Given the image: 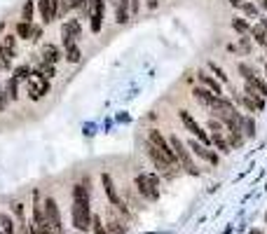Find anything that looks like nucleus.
<instances>
[{"instance_id": "nucleus-21", "label": "nucleus", "mask_w": 267, "mask_h": 234, "mask_svg": "<svg viewBox=\"0 0 267 234\" xmlns=\"http://www.w3.org/2000/svg\"><path fill=\"white\" fill-rule=\"evenodd\" d=\"M64 54H61V49L56 47V45H45L43 47V61H49V64L56 66V61L61 59Z\"/></svg>"}, {"instance_id": "nucleus-36", "label": "nucleus", "mask_w": 267, "mask_h": 234, "mask_svg": "<svg viewBox=\"0 0 267 234\" xmlns=\"http://www.w3.org/2000/svg\"><path fill=\"white\" fill-rule=\"evenodd\" d=\"M242 12H244L246 17H258L260 7H258L256 2H244V5H242Z\"/></svg>"}, {"instance_id": "nucleus-24", "label": "nucleus", "mask_w": 267, "mask_h": 234, "mask_svg": "<svg viewBox=\"0 0 267 234\" xmlns=\"http://www.w3.org/2000/svg\"><path fill=\"white\" fill-rule=\"evenodd\" d=\"M66 52H64V56H66V61L68 64H77L80 59H82V52H80V47L77 45H68V47H64Z\"/></svg>"}, {"instance_id": "nucleus-31", "label": "nucleus", "mask_w": 267, "mask_h": 234, "mask_svg": "<svg viewBox=\"0 0 267 234\" xmlns=\"http://www.w3.org/2000/svg\"><path fill=\"white\" fill-rule=\"evenodd\" d=\"M38 70H40L47 80H52L54 75H56V66L49 64V61H40V68H38Z\"/></svg>"}, {"instance_id": "nucleus-5", "label": "nucleus", "mask_w": 267, "mask_h": 234, "mask_svg": "<svg viewBox=\"0 0 267 234\" xmlns=\"http://www.w3.org/2000/svg\"><path fill=\"white\" fill-rule=\"evenodd\" d=\"M148 143H152L155 148L160 150L162 157L169 162L171 166H178V160H176V155H173V148H171L169 139H164V136H162L160 129H150V131H148Z\"/></svg>"}, {"instance_id": "nucleus-44", "label": "nucleus", "mask_w": 267, "mask_h": 234, "mask_svg": "<svg viewBox=\"0 0 267 234\" xmlns=\"http://www.w3.org/2000/svg\"><path fill=\"white\" fill-rule=\"evenodd\" d=\"M129 7H131V14H139L141 2H139V0H129Z\"/></svg>"}, {"instance_id": "nucleus-22", "label": "nucleus", "mask_w": 267, "mask_h": 234, "mask_svg": "<svg viewBox=\"0 0 267 234\" xmlns=\"http://www.w3.org/2000/svg\"><path fill=\"white\" fill-rule=\"evenodd\" d=\"M232 98H235V103H239V106H244L246 110H248V113H258V108H256V103H253V101H251V98H248V96L246 94H242V92H232Z\"/></svg>"}, {"instance_id": "nucleus-8", "label": "nucleus", "mask_w": 267, "mask_h": 234, "mask_svg": "<svg viewBox=\"0 0 267 234\" xmlns=\"http://www.w3.org/2000/svg\"><path fill=\"white\" fill-rule=\"evenodd\" d=\"M45 215H47V220H49V225H52L54 234H64V225H61V211H59V204H56V199H52V197H45Z\"/></svg>"}, {"instance_id": "nucleus-18", "label": "nucleus", "mask_w": 267, "mask_h": 234, "mask_svg": "<svg viewBox=\"0 0 267 234\" xmlns=\"http://www.w3.org/2000/svg\"><path fill=\"white\" fill-rule=\"evenodd\" d=\"M239 131L244 134L246 139H253V136H256V119H253V115H242Z\"/></svg>"}, {"instance_id": "nucleus-25", "label": "nucleus", "mask_w": 267, "mask_h": 234, "mask_svg": "<svg viewBox=\"0 0 267 234\" xmlns=\"http://www.w3.org/2000/svg\"><path fill=\"white\" fill-rule=\"evenodd\" d=\"M0 227H2V234H17V225L7 213H0Z\"/></svg>"}, {"instance_id": "nucleus-41", "label": "nucleus", "mask_w": 267, "mask_h": 234, "mask_svg": "<svg viewBox=\"0 0 267 234\" xmlns=\"http://www.w3.org/2000/svg\"><path fill=\"white\" fill-rule=\"evenodd\" d=\"M237 49H239V52H244V54H248V52H251V40H248V38H242L239 45H237Z\"/></svg>"}, {"instance_id": "nucleus-20", "label": "nucleus", "mask_w": 267, "mask_h": 234, "mask_svg": "<svg viewBox=\"0 0 267 234\" xmlns=\"http://www.w3.org/2000/svg\"><path fill=\"white\" fill-rule=\"evenodd\" d=\"M129 17H131V12H129V0H120L118 5H115V22L127 23Z\"/></svg>"}, {"instance_id": "nucleus-29", "label": "nucleus", "mask_w": 267, "mask_h": 234, "mask_svg": "<svg viewBox=\"0 0 267 234\" xmlns=\"http://www.w3.org/2000/svg\"><path fill=\"white\" fill-rule=\"evenodd\" d=\"M237 68H239V73H242V77H244L246 82H253V80H256V77H258L256 68H251V66H248V64H239V66H237Z\"/></svg>"}, {"instance_id": "nucleus-51", "label": "nucleus", "mask_w": 267, "mask_h": 234, "mask_svg": "<svg viewBox=\"0 0 267 234\" xmlns=\"http://www.w3.org/2000/svg\"><path fill=\"white\" fill-rule=\"evenodd\" d=\"M265 75H267V64H265Z\"/></svg>"}, {"instance_id": "nucleus-46", "label": "nucleus", "mask_w": 267, "mask_h": 234, "mask_svg": "<svg viewBox=\"0 0 267 234\" xmlns=\"http://www.w3.org/2000/svg\"><path fill=\"white\" fill-rule=\"evenodd\" d=\"M157 5H160V0H146V7L148 10H157Z\"/></svg>"}, {"instance_id": "nucleus-17", "label": "nucleus", "mask_w": 267, "mask_h": 234, "mask_svg": "<svg viewBox=\"0 0 267 234\" xmlns=\"http://www.w3.org/2000/svg\"><path fill=\"white\" fill-rule=\"evenodd\" d=\"M248 35H253V40H256L258 45H263V47H267V22L263 19V22H258L256 26H251V33Z\"/></svg>"}, {"instance_id": "nucleus-47", "label": "nucleus", "mask_w": 267, "mask_h": 234, "mask_svg": "<svg viewBox=\"0 0 267 234\" xmlns=\"http://www.w3.org/2000/svg\"><path fill=\"white\" fill-rule=\"evenodd\" d=\"M230 5H232V7H242V5H244V0H230Z\"/></svg>"}, {"instance_id": "nucleus-12", "label": "nucleus", "mask_w": 267, "mask_h": 234, "mask_svg": "<svg viewBox=\"0 0 267 234\" xmlns=\"http://www.w3.org/2000/svg\"><path fill=\"white\" fill-rule=\"evenodd\" d=\"M59 5H61V0H40V17H43L45 23L54 22L56 17H59Z\"/></svg>"}, {"instance_id": "nucleus-10", "label": "nucleus", "mask_w": 267, "mask_h": 234, "mask_svg": "<svg viewBox=\"0 0 267 234\" xmlns=\"http://www.w3.org/2000/svg\"><path fill=\"white\" fill-rule=\"evenodd\" d=\"M82 35V28H80V22L77 19H68V22L61 26V43L64 47L68 45H77V38Z\"/></svg>"}, {"instance_id": "nucleus-52", "label": "nucleus", "mask_w": 267, "mask_h": 234, "mask_svg": "<svg viewBox=\"0 0 267 234\" xmlns=\"http://www.w3.org/2000/svg\"><path fill=\"white\" fill-rule=\"evenodd\" d=\"M265 223H267V213H265Z\"/></svg>"}, {"instance_id": "nucleus-48", "label": "nucleus", "mask_w": 267, "mask_h": 234, "mask_svg": "<svg viewBox=\"0 0 267 234\" xmlns=\"http://www.w3.org/2000/svg\"><path fill=\"white\" fill-rule=\"evenodd\" d=\"M260 7H263V10H267V0H260Z\"/></svg>"}, {"instance_id": "nucleus-9", "label": "nucleus", "mask_w": 267, "mask_h": 234, "mask_svg": "<svg viewBox=\"0 0 267 234\" xmlns=\"http://www.w3.org/2000/svg\"><path fill=\"white\" fill-rule=\"evenodd\" d=\"M101 183H103V192H106L108 202L113 204V206H118L120 211H124V213H127V204H124L122 199H120L118 187H115V183H113V176H110V173H103V176H101Z\"/></svg>"}, {"instance_id": "nucleus-27", "label": "nucleus", "mask_w": 267, "mask_h": 234, "mask_svg": "<svg viewBox=\"0 0 267 234\" xmlns=\"http://www.w3.org/2000/svg\"><path fill=\"white\" fill-rule=\"evenodd\" d=\"M227 134H230V145H232V148H242V145H244L246 136L239 131V129H230Z\"/></svg>"}, {"instance_id": "nucleus-19", "label": "nucleus", "mask_w": 267, "mask_h": 234, "mask_svg": "<svg viewBox=\"0 0 267 234\" xmlns=\"http://www.w3.org/2000/svg\"><path fill=\"white\" fill-rule=\"evenodd\" d=\"M211 145L220 150V155H230L232 152V145H230V140L225 139V134H211Z\"/></svg>"}, {"instance_id": "nucleus-26", "label": "nucleus", "mask_w": 267, "mask_h": 234, "mask_svg": "<svg viewBox=\"0 0 267 234\" xmlns=\"http://www.w3.org/2000/svg\"><path fill=\"white\" fill-rule=\"evenodd\" d=\"M232 28H235L239 35H248V33H251V26H248V22H246V19H242V17H235V19H232Z\"/></svg>"}, {"instance_id": "nucleus-28", "label": "nucleus", "mask_w": 267, "mask_h": 234, "mask_svg": "<svg viewBox=\"0 0 267 234\" xmlns=\"http://www.w3.org/2000/svg\"><path fill=\"white\" fill-rule=\"evenodd\" d=\"M12 56H14V52H10V49H5L2 45H0V70H7L12 66Z\"/></svg>"}, {"instance_id": "nucleus-16", "label": "nucleus", "mask_w": 267, "mask_h": 234, "mask_svg": "<svg viewBox=\"0 0 267 234\" xmlns=\"http://www.w3.org/2000/svg\"><path fill=\"white\" fill-rule=\"evenodd\" d=\"M197 80H199L209 92H214L216 96H223V87H220V82H218L216 77H211L209 73H202V70H199V73H197Z\"/></svg>"}, {"instance_id": "nucleus-38", "label": "nucleus", "mask_w": 267, "mask_h": 234, "mask_svg": "<svg viewBox=\"0 0 267 234\" xmlns=\"http://www.w3.org/2000/svg\"><path fill=\"white\" fill-rule=\"evenodd\" d=\"M10 101H12V98H10V94H7V89L2 87V89H0V113L10 106Z\"/></svg>"}, {"instance_id": "nucleus-23", "label": "nucleus", "mask_w": 267, "mask_h": 234, "mask_svg": "<svg viewBox=\"0 0 267 234\" xmlns=\"http://www.w3.org/2000/svg\"><path fill=\"white\" fill-rule=\"evenodd\" d=\"M14 35H17V38H22V40H31V35H33V23L19 22V23H17V28H14Z\"/></svg>"}, {"instance_id": "nucleus-50", "label": "nucleus", "mask_w": 267, "mask_h": 234, "mask_svg": "<svg viewBox=\"0 0 267 234\" xmlns=\"http://www.w3.org/2000/svg\"><path fill=\"white\" fill-rule=\"evenodd\" d=\"M113 2H115V5H118V2H120V0H113Z\"/></svg>"}, {"instance_id": "nucleus-40", "label": "nucleus", "mask_w": 267, "mask_h": 234, "mask_svg": "<svg viewBox=\"0 0 267 234\" xmlns=\"http://www.w3.org/2000/svg\"><path fill=\"white\" fill-rule=\"evenodd\" d=\"M253 85L258 87V92H260V94H263V96H267V82H265V80H263V77H260V75H258L256 80H253Z\"/></svg>"}, {"instance_id": "nucleus-11", "label": "nucleus", "mask_w": 267, "mask_h": 234, "mask_svg": "<svg viewBox=\"0 0 267 234\" xmlns=\"http://www.w3.org/2000/svg\"><path fill=\"white\" fill-rule=\"evenodd\" d=\"M188 148L193 150L199 160L209 162V164H218V162H220V155H218V152H214V150H211V145H204V143H199V140H190V143H188Z\"/></svg>"}, {"instance_id": "nucleus-32", "label": "nucleus", "mask_w": 267, "mask_h": 234, "mask_svg": "<svg viewBox=\"0 0 267 234\" xmlns=\"http://www.w3.org/2000/svg\"><path fill=\"white\" fill-rule=\"evenodd\" d=\"M106 234H127V227L122 223H115V220H113V223L106 225Z\"/></svg>"}, {"instance_id": "nucleus-37", "label": "nucleus", "mask_w": 267, "mask_h": 234, "mask_svg": "<svg viewBox=\"0 0 267 234\" xmlns=\"http://www.w3.org/2000/svg\"><path fill=\"white\" fill-rule=\"evenodd\" d=\"M92 230H94V234H106V225H103V220L98 215L92 218Z\"/></svg>"}, {"instance_id": "nucleus-3", "label": "nucleus", "mask_w": 267, "mask_h": 234, "mask_svg": "<svg viewBox=\"0 0 267 234\" xmlns=\"http://www.w3.org/2000/svg\"><path fill=\"white\" fill-rule=\"evenodd\" d=\"M136 190L143 199H148V202H157L160 199V178L157 176H152V173H136Z\"/></svg>"}, {"instance_id": "nucleus-35", "label": "nucleus", "mask_w": 267, "mask_h": 234, "mask_svg": "<svg viewBox=\"0 0 267 234\" xmlns=\"http://www.w3.org/2000/svg\"><path fill=\"white\" fill-rule=\"evenodd\" d=\"M17 87H19V80H17V77H10V82H7V85H5V89H7V94H10V98L12 101H17Z\"/></svg>"}, {"instance_id": "nucleus-43", "label": "nucleus", "mask_w": 267, "mask_h": 234, "mask_svg": "<svg viewBox=\"0 0 267 234\" xmlns=\"http://www.w3.org/2000/svg\"><path fill=\"white\" fill-rule=\"evenodd\" d=\"M66 5H68V10H75V7H82L85 0H66Z\"/></svg>"}, {"instance_id": "nucleus-49", "label": "nucleus", "mask_w": 267, "mask_h": 234, "mask_svg": "<svg viewBox=\"0 0 267 234\" xmlns=\"http://www.w3.org/2000/svg\"><path fill=\"white\" fill-rule=\"evenodd\" d=\"M248 234H263V232H260V230H251V232H248Z\"/></svg>"}, {"instance_id": "nucleus-4", "label": "nucleus", "mask_w": 267, "mask_h": 234, "mask_svg": "<svg viewBox=\"0 0 267 234\" xmlns=\"http://www.w3.org/2000/svg\"><path fill=\"white\" fill-rule=\"evenodd\" d=\"M26 87H28V98L31 101H40L45 94H49V80L45 77L40 70H33L31 77L26 80Z\"/></svg>"}, {"instance_id": "nucleus-34", "label": "nucleus", "mask_w": 267, "mask_h": 234, "mask_svg": "<svg viewBox=\"0 0 267 234\" xmlns=\"http://www.w3.org/2000/svg\"><path fill=\"white\" fill-rule=\"evenodd\" d=\"M209 129H211V134H227V131H225V124L220 119H216V117L209 119Z\"/></svg>"}, {"instance_id": "nucleus-14", "label": "nucleus", "mask_w": 267, "mask_h": 234, "mask_svg": "<svg viewBox=\"0 0 267 234\" xmlns=\"http://www.w3.org/2000/svg\"><path fill=\"white\" fill-rule=\"evenodd\" d=\"M193 96H194V101H197V103L206 106L209 110H211V106H214L216 98H218V96H216L214 92H209L206 87H194V89H193Z\"/></svg>"}, {"instance_id": "nucleus-1", "label": "nucleus", "mask_w": 267, "mask_h": 234, "mask_svg": "<svg viewBox=\"0 0 267 234\" xmlns=\"http://www.w3.org/2000/svg\"><path fill=\"white\" fill-rule=\"evenodd\" d=\"M73 225L77 232H89L92 230V209H89V185L85 183H75L73 185Z\"/></svg>"}, {"instance_id": "nucleus-39", "label": "nucleus", "mask_w": 267, "mask_h": 234, "mask_svg": "<svg viewBox=\"0 0 267 234\" xmlns=\"http://www.w3.org/2000/svg\"><path fill=\"white\" fill-rule=\"evenodd\" d=\"M14 43H17V35H5V40H2V47L5 49H10V52H14Z\"/></svg>"}, {"instance_id": "nucleus-30", "label": "nucleus", "mask_w": 267, "mask_h": 234, "mask_svg": "<svg viewBox=\"0 0 267 234\" xmlns=\"http://www.w3.org/2000/svg\"><path fill=\"white\" fill-rule=\"evenodd\" d=\"M33 12H35V5H33V0H28V2L22 7V22L33 23Z\"/></svg>"}, {"instance_id": "nucleus-45", "label": "nucleus", "mask_w": 267, "mask_h": 234, "mask_svg": "<svg viewBox=\"0 0 267 234\" xmlns=\"http://www.w3.org/2000/svg\"><path fill=\"white\" fill-rule=\"evenodd\" d=\"M40 35H43V31H40V26H33V35H31V40H40Z\"/></svg>"}, {"instance_id": "nucleus-33", "label": "nucleus", "mask_w": 267, "mask_h": 234, "mask_svg": "<svg viewBox=\"0 0 267 234\" xmlns=\"http://www.w3.org/2000/svg\"><path fill=\"white\" fill-rule=\"evenodd\" d=\"M31 66H19V68H17V70H14V75H12V77H17V80H19V82H22V80H28V77H31Z\"/></svg>"}, {"instance_id": "nucleus-15", "label": "nucleus", "mask_w": 267, "mask_h": 234, "mask_svg": "<svg viewBox=\"0 0 267 234\" xmlns=\"http://www.w3.org/2000/svg\"><path fill=\"white\" fill-rule=\"evenodd\" d=\"M244 94L248 96V98H251L253 103H256L258 113H263V110H265V96L258 92V87L253 85V82H246V85H244Z\"/></svg>"}, {"instance_id": "nucleus-7", "label": "nucleus", "mask_w": 267, "mask_h": 234, "mask_svg": "<svg viewBox=\"0 0 267 234\" xmlns=\"http://www.w3.org/2000/svg\"><path fill=\"white\" fill-rule=\"evenodd\" d=\"M178 117H181L183 127L188 129L193 136H197V139H199V143H204V145H211V136H209V134H206V131L199 127V122H197V119H194V117L190 115L188 110H178Z\"/></svg>"}, {"instance_id": "nucleus-42", "label": "nucleus", "mask_w": 267, "mask_h": 234, "mask_svg": "<svg viewBox=\"0 0 267 234\" xmlns=\"http://www.w3.org/2000/svg\"><path fill=\"white\" fill-rule=\"evenodd\" d=\"M209 68H211V70H214V73L218 75V77H220V80H223V82H225V80H227V75H225V70H223V68H220V66H216L214 61H211V64H209Z\"/></svg>"}, {"instance_id": "nucleus-13", "label": "nucleus", "mask_w": 267, "mask_h": 234, "mask_svg": "<svg viewBox=\"0 0 267 234\" xmlns=\"http://www.w3.org/2000/svg\"><path fill=\"white\" fill-rule=\"evenodd\" d=\"M146 150H148V157L152 160V164H155V169L160 171V173H167L169 169H173V166H171L169 162H167L164 157H162V152H160V150L155 148L152 143H148V140H146Z\"/></svg>"}, {"instance_id": "nucleus-6", "label": "nucleus", "mask_w": 267, "mask_h": 234, "mask_svg": "<svg viewBox=\"0 0 267 234\" xmlns=\"http://www.w3.org/2000/svg\"><path fill=\"white\" fill-rule=\"evenodd\" d=\"M103 12H106V0H89L87 2V17L92 19L89 28L92 33H98L103 26Z\"/></svg>"}, {"instance_id": "nucleus-2", "label": "nucleus", "mask_w": 267, "mask_h": 234, "mask_svg": "<svg viewBox=\"0 0 267 234\" xmlns=\"http://www.w3.org/2000/svg\"><path fill=\"white\" fill-rule=\"evenodd\" d=\"M169 143H171L173 155H176V160H178V164H181L183 169L188 171L190 176H199L202 171L197 169V164L193 162V155H190V150H188V143H183L176 134H171V136H169Z\"/></svg>"}]
</instances>
